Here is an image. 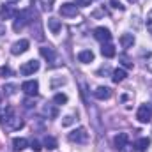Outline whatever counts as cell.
<instances>
[{"label":"cell","instance_id":"obj_1","mask_svg":"<svg viewBox=\"0 0 152 152\" xmlns=\"http://www.w3.org/2000/svg\"><path fill=\"white\" fill-rule=\"evenodd\" d=\"M16 21H14V25H12V28L16 30V32H20L25 25H28L30 21H32V12L28 11V9H25V11H21V12H18L16 16Z\"/></svg>","mask_w":152,"mask_h":152},{"label":"cell","instance_id":"obj_2","mask_svg":"<svg viewBox=\"0 0 152 152\" xmlns=\"http://www.w3.org/2000/svg\"><path fill=\"white\" fill-rule=\"evenodd\" d=\"M67 140L73 142V143H80V145H81V143H87V142H88V133H87L85 127H76V129H73V131L69 133Z\"/></svg>","mask_w":152,"mask_h":152},{"label":"cell","instance_id":"obj_3","mask_svg":"<svg viewBox=\"0 0 152 152\" xmlns=\"http://www.w3.org/2000/svg\"><path fill=\"white\" fill-rule=\"evenodd\" d=\"M113 145H115L117 151L127 152L129 151V136H127L126 133H118V134L113 138Z\"/></svg>","mask_w":152,"mask_h":152},{"label":"cell","instance_id":"obj_4","mask_svg":"<svg viewBox=\"0 0 152 152\" xmlns=\"http://www.w3.org/2000/svg\"><path fill=\"white\" fill-rule=\"evenodd\" d=\"M39 67H41V64H39L37 60H28V62H25L20 67V73L23 76H30V75H34L36 71H39Z\"/></svg>","mask_w":152,"mask_h":152},{"label":"cell","instance_id":"obj_5","mask_svg":"<svg viewBox=\"0 0 152 152\" xmlns=\"http://www.w3.org/2000/svg\"><path fill=\"white\" fill-rule=\"evenodd\" d=\"M58 11H60V14H62L64 18H76V16H78V7H76L75 4H69V2L62 4Z\"/></svg>","mask_w":152,"mask_h":152},{"label":"cell","instance_id":"obj_6","mask_svg":"<svg viewBox=\"0 0 152 152\" xmlns=\"http://www.w3.org/2000/svg\"><path fill=\"white\" fill-rule=\"evenodd\" d=\"M21 90H23L27 96L34 97V96H37V92H39V83L36 80H28V81H25V83L21 85Z\"/></svg>","mask_w":152,"mask_h":152},{"label":"cell","instance_id":"obj_7","mask_svg":"<svg viewBox=\"0 0 152 152\" xmlns=\"http://www.w3.org/2000/svg\"><path fill=\"white\" fill-rule=\"evenodd\" d=\"M28 46H30V42H28L27 39H20V41H16V42L11 46V53H12V55H21V53H25V51L28 50Z\"/></svg>","mask_w":152,"mask_h":152},{"label":"cell","instance_id":"obj_8","mask_svg":"<svg viewBox=\"0 0 152 152\" xmlns=\"http://www.w3.org/2000/svg\"><path fill=\"white\" fill-rule=\"evenodd\" d=\"M136 118H138L140 122H143V124L151 122V118H152V110L147 106V104H142V106L138 108V112H136Z\"/></svg>","mask_w":152,"mask_h":152},{"label":"cell","instance_id":"obj_9","mask_svg":"<svg viewBox=\"0 0 152 152\" xmlns=\"http://www.w3.org/2000/svg\"><path fill=\"white\" fill-rule=\"evenodd\" d=\"M94 37L97 39L99 42H110L112 41V34H110V30L108 28H104V27H97L96 30H94Z\"/></svg>","mask_w":152,"mask_h":152},{"label":"cell","instance_id":"obj_10","mask_svg":"<svg viewBox=\"0 0 152 152\" xmlns=\"http://www.w3.org/2000/svg\"><path fill=\"white\" fill-rule=\"evenodd\" d=\"M4 126H5L7 129L14 131V129H20V127H23V120H21V118H18L16 115H12V117H9V118L4 122Z\"/></svg>","mask_w":152,"mask_h":152},{"label":"cell","instance_id":"obj_11","mask_svg":"<svg viewBox=\"0 0 152 152\" xmlns=\"http://www.w3.org/2000/svg\"><path fill=\"white\" fill-rule=\"evenodd\" d=\"M94 97H96V99H101V101L110 99V97H112V88H108V87H97V88L94 90Z\"/></svg>","mask_w":152,"mask_h":152},{"label":"cell","instance_id":"obj_12","mask_svg":"<svg viewBox=\"0 0 152 152\" xmlns=\"http://www.w3.org/2000/svg\"><path fill=\"white\" fill-rule=\"evenodd\" d=\"M18 12L11 7V5H2V9H0V18L2 20H11V18H14Z\"/></svg>","mask_w":152,"mask_h":152},{"label":"cell","instance_id":"obj_13","mask_svg":"<svg viewBox=\"0 0 152 152\" xmlns=\"http://www.w3.org/2000/svg\"><path fill=\"white\" fill-rule=\"evenodd\" d=\"M41 55L48 60V62H51V64H55V60H57V57H55V51H53V48H48V46H42L41 50Z\"/></svg>","mask_w":152,"mask_h":152},{"label":"cell","instance_id":"obj_14","mask_svg":"<svg viewBox=\"0 0 152 152\" xmlns=\"http://www.w3.org/2000/svg\"><path fill=\"white\" fill-rule=\"evenodd\" d=\"M101 53H103V57H106V58H113L115 57V46L112 42H104L103 46H101Z\"/></svg>","mask_w":152,"mask_h":152},{"label":"cell","instance_id":"obj_15","mask_svg":"<svg viewBox=\"0 0 152 152\" xmlns=\"http://www.w3.org/2000/svg\"><path fill=\"white\" fill-rule=\"evenodd\" d=\"M149 145H151V140H149V138H140V140L134 142V151L136 152H145L149 149Z\"/></svg>","mask_w":152,"mask_h":152},{"label":"cell","instance_id":"obj_16","mask_svg":"<svg viewBox=\"0 0 152 152\" xmlns=\"http://www.w3.org/2000/svg\"><path fill=\"white\" fill-rule=\"evenodd\" d=\"M48 28H50V32H51V34H58V32H60V28H62L60 20H57V18H50V20H48Z\"/></svg>","mask_w":152,"mask_h":152},{"label":"cell","instance_id":"obj_17","mask_svg":"<svg viewBox=\"0 0 152 152\" xmlns=\"http://www.w3.org/2000/svg\"><path fill=\"white\" fill-rule=\"evenodd\" d=\"M118 41H120V46L122 48H131L134 44V36L133 34H122Z\"/></svg>","mask_w":152,"mask_h":152},{"label":"cell","instance_id":"obj_18","mask_svg":"<svg viewBox=\"0 0 152 152\" xmlns=\"http://www.w3.org/2000/svg\"><path fill=\"white\" fill-rule=\"evenodd\" d=\"M78 60H80V62H83V64H88V62H92V60H94V53H92L90 50H83V51H80V53H78Z\"/></svg>","mask_w":152,"mask_h":152},{"label":"cell","instance_id":"obj_19","mask_svg":"<svg viewBox=\"0 0 152 152\" xmlns=\"http://www.w3.org/2000/svg\"><path fill=\"white\" fill-rule=\"evenodd\" d=\"M12 147H14L16 152H21L28 147V142H27L25 138H14V140H12Z\"/></svg>","mask_w":152,"mask_h":152},{"label":"cell","instance_id":"obj_20","mask_svg":"<svg viewBox=\"0 0 152 152\" xmlns=\"http://www.w3.org/2000/svg\"><path fill=\"white\" fill-rule=\"evenodd\" d=\"M126 69H122V67H118V69H115L113 71V76H112V80H113V83H120V81H124L126 80Z\"/></svg>","mask_w":152,"mask_h":152},{"label":"cell","instance_id":"obj_21","mask_svg":"<svg viewBox=\"0 0 152 152\" xmlns=\"http://www.w3.org/2000/svg\"><path fill=\"white\" fill-rule=\"evenodd\" d=\"M14 115V110L11 108V106H4V108H0V122H5L9 117H12Z\"/></svg>","mask_w":152,"mask_h":152},{"label":"cell","instance_id":"obj_22","mask_svg":"<svg viewBox=\"0 0 152 152\" xmlns=\"http://www.w3.org/2000/svg\"><path fill=\"white\" fill-rule=\"evenodd\" d=\"M44 147L48 151H55L57 149V140L53 136H44Z\"/></svg>","mask_w":152,"mask_h":152},{"label":"cell","instance_id":"obj_23","mask_svg":"<svg viewBox=\"0 0 152 152\" xmlns=\"http://www.w3.org/2000/svg\"><path fill=\"white\" fill-rule=\"evenodd\" d=\"M53 103H57V104H66V103H67V96H66V94H55V96H53Z\"/></svg>","mask_w":152,"mask_h":152},{"label":"cell","instance_id":"obj_24","mask_svg":"<svg viewBox=\"0 0 152 152\" xmlns=\"http://www.w3.org/2000/svg\"><path fill=\"white\" fill-rule=\"evenodd\" d=\"M14 92H16V85H5L4 87V94L5 96H12Z\"/></svg>","mask_w":152,"mask_h":152},{"label":"cell","instance_id":"obj_25","mask_svg":"<svg viewBox=\"0 0 152 152\" xmlns=\"http://www.w3.org/2000/svg\"><path fill=\"white\" fill-rule=\"evenodd\" d=\"M11 75H12V71H11L7 66H2V67H0V76H2V78H7V76H11Z\"/></svg>","mask_w":152,"mask_h":152},{"label":"cell","instance_id":"obj_26","mask_svg":"<svg viewBox=\"0 0 152 152\" xmlns=\"http://www.w3.org/2000/svg\"><path fill=\"white\" fill-rule=\"evenodd\" d=\"M90 4H92V0H76L75 2L76 7H88Z\"/></svg>","mask_w":152,"mask_h":152},{"label":"cell","instance_id":"obj_27","mask_svg":"<svg viewBox=\"0 0 152 152\" xmlns=\"http://www.w3.org/2000/svg\"><path fill=\"white\" fill-rule=\"evenodd\" d=\"M110 5L113 7V9H118V11H124V5L118 2V0H110Z\"/></svg>","mask_w":152,"mask_h":152},{"label":"cell","instance_id":"obj_28","mask_svg":"<svg viewBox=\"0 0 152 152\" xmlns=\"http://www.w3.org/2000/svg\"><path fill=\"white\" fill-rule=\"evenodd\" d=\"M44 113L50 115V117H57V110L51 108V106H44Z\"/></svg>","mask_w":152,"mask_h":152},{"label":"cell","instance_id":"obj_29","mask_svg":"<svg viewBox=\"0 0 152 152\" xmlns=\"http://www.w3.org/2000/svg\"><path fill=\"white\" fill-rule=\"evenodd\" d=\"M30 149H32V151H34V152H39V151H41V149H42V147H41V143H39L37 140H34V142L30 143Z\"/></svg>","mask_w":152,"mask_h":152},{"label":"cell","instance_id":"obj_30","mask_svg":"<svg viewBox=\"0 0 152 152\" xmlns=\"http://www.w3.org/2000/svg\"><path fill=\"white\" fill-rule=\"evenodd\" d=\"M73 115H67V117H64V120H62V126H71L73 124Z\"/></svg>","mask_w":152,"mask_h":152},{"label":"cell","instance_id":"obj_31","mask_svg":"<svg viewBox=\"0 0 152 152\" xmlns=\"http://www.w3.org/2000/svg\"><path fill=\"white\" fill-rule=\"evenodd\" d=\"M147 28L151 30V34H152V11L147 14Z\"/></svg>","mask_w":152,"mask_h":152},{"label":"cell","instance_id":"obj_32","mask_svg":"<svg viewBox=\"0 0 152 152\" xmlns=\"http://www.w3.org/2000/svg\"><path fill=\"white\" fill-rule=\"evenodd\" d=\"M122 64H124L126 67H133V62H127V58H126V57H122Z\"/></svg>","mask_w":152,"mask_h":152},{"label":"cell","instance_id":"obj_33","mask_svg":"<svg viewBox=\"0 0 152 152\" xmlns=\"http://www.w3.org/2000/svg\"><path fill=\"white\" fill-rule=\"evenodd\" d=\"M147 67H149V71H152V55L149 57V60H147Z\"/></svg>","mask_w":152,"mask_h":152},{"label":"cell","instance_id":"obj_34","mask_svg":"<svg viewBox=\"0 0 152 152\" xmlns=\"http://www.w3.org/2000/svg\"><path fill=\"white\" fill-rule=\"evenodd\" d=\"M7 2H20V0H7Z\"/></svg>","mask_w":152,"mask_h":152}]
</instances>
